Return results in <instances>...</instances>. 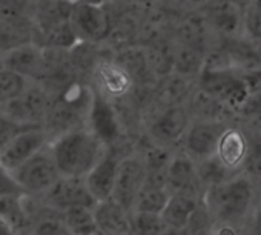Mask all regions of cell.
Masks as SVG:
<instances>
[{
  "label": "cell",
  "instance_id": "cell-43",
  "mask_svg": "<svg viewBox=\"0 0 261 235\" xmlns=\"http://www.w3.org/2000/svg\"><path fill=\"white\" fill-rule=\"evenodd\" d=\"M258 129H259V131H261V126H259V128H258Z\"/></svg>",
  "mask_w": 261,
  "mask_h": 235
},
{
  "label": "cell",
  "instance_id": "cell-32",
  "mask_svg": "<svg viewBox=\"0 0 261 235\" xmlns=\"http://www.w3.org/2000/svg\"><path fill=\"white\" fill-rule=\"evenodd\" d=\"M241 235H261V201H258L246 220Z\"/></svg>",
  "mask_w": 261,
  "mask_h": 235
},
{
  "label": "cell",
  "instance_id": "cell-31",
  "mask_svg": "<svg viewBox=\"0 0 261 235\" xmlns=\"http://www.w3.org/2000/svg\"><path fill=\"white\" fill-rule=\"evenodd\" d=\"M20 129H23V128L16 125L13 120H10L8 117H5L4 114H0V151H2L13 140V137Z\"/></svg>",
  "mask_w": 261,
  "mask_h": 235
},
{
  "label": "cell",
  "instance_id": "cell-15",
  "mask_svg": "<svg viewBox=\"0 0 261 235\" xmlns=\"http://www.w3.org/2000/svg\"><path fill=\"white\" fill-rule=\"evenodd\" d=\"M215 155L232 172L240 174L247 155V137L241 126L230 123L221 134Z\"/></svg>",
  "mask_w": 261,
  "mask_h": 235
},
{
  "label": "cell",
  "instance_id": "cell-42",
  "mask_svg": "<svg viewBox=\"0 0 261 235\" xmlns=\"http://www.w3.org/2000/svg\"><path fill=\"white\" fill-rule=\"evenodd\" d=\"M94 235H103V233H100V232H95Z\"/></svg>",
  "mask_w": 261,
  "mask_h": 235
},
{
  "label": "cell",
  "instance_id": "cell-36",
  "mask_svg": "<svg viewBox=\"0 0 261 235\" xmlns=\"http://www.w3.org/2000/svg\"><path fill=\"white\" fill-rule=\"evenodd\" d=\"M223 2H227V4H230V5L237 7V8L243 13V11L246 10V7L249 5L250 0H223Z\"/></svg>",
  "mask_w": 261,
  "mask_h": 235
},
{
  "label": "cell",
  "instance_id": "cell-9",
  "mask_svg": "<svg viewBox=\"0 0 261 235\" xmlns=\"http://www.w3.org/2000/svg\"><path fill=\"white\" fill-rule=\"evenodd\" d=\"M51 139L43 126H28L20 129L13 140L0 151V168L13 172L33 155L49 145Z\"/></svg>",
  "mask_w": 261,
  "mask_h": 235
},
{
  "label": "cell",
  "instance_id": "cell-35",
  "mask_svg": "<svg viewBox=\"0 0 261 235\" xmlns=\"http://www.w3.org/2000/svg\"><path fill=\"white\" fill-rule=\"evenodd\" d=\"M0 235H17L14 229L2 217H0Z\"/></svg>",
  "mask_w": 261,
  "mask_h": 235
},
{
  "label": "cell",
  "instance_id": "cell-21",
  "mask_svg": "<svg viewBox=\"0 0 261 235\" xmlns=\"http://www.w3.org/2000/svg\"><path fill=\"white\" fill-rule=\"evenodd\" d=\"M204 56L206 54L198 49L177 43L172 54V72L180 77L195 80L204 66Z\"/></svg>",
  "mask_w": 261,
  "mask_h": 235
},
{
  "label": "cell",
  "instance_id": "cell-34",
  "mask_svg": "<svg viewBox=\"0 0 261 235\" xmlns=\"http://www.w3.org/2000/svg\"><path fill=\"white\" fill-rule=\"evenodd\" d=\"M211 235H241V229L229 224H215L211 226Z\"/></svg>",
  "mask_w": 261,
  "mask_h": 235
},
{
  "label": "cell",
  "instance_id": "cell-4",
  "mask_svg": "<svg viewBox=\"0 0 261 235\" xmlns=\"http://www.w3.org/2000/svg\"><path fill=\"white\" fill-rule=\"evenodd\" d=\"M51 101L53 97L46 88L31 83L20 97L0 106V114H4L22 128L43 126L51 108Z\"/></svg>",
  "mask_w": 261,
  "mask_h": 235
},
{
  "label": "cell",
  "instance_id": "cell-7",
  "mask_svg": "<svg viewBox=\"0 0 261 235\" xmlns=\"http://www.w3.org/2000/svg\"><path fill=\"white\" fill-rule=\"evenodd\" d=\"M4 68L36 82L48 79L53 65L45 48L27 42L4 51Z\"/></svg>",
  "mask_w": 261,
  "mask_h": 235
},
{
  "label": "cell",
  "instance_id": "cell-13",
  "mask_svg": "<svg viewBox=\"0 0 261 235\" xmlns=\"http://www.w3.org/2000/svg\"><path fill=\"white\" fill-rule=\"evenodd\" d=\"M201 17L217 39L243 36V13L223 0H207L200 8Z\"/></svg>",
  "mask_w": 261,
  "mask_h": 235
},
{
  "label": "cell",
  "instance_id": "cell-6",
  "mask_svg": "<svg viewBox=\"0 0 261 235\" xmlns=\"http://www.w3.org/2000/svg\"><path fill=\"white\" fill-rule=\"evenodd\" d=\"M69 27L77 40L97 43L111 34V20L101 4L79 0L72 4L68 17Z\"/></svg>",
  "mask_w": 261,
  "mask_h": 235
},
{
  "label": "cell",
  "instance_id": "cell-11",
  "mask_svg": "<svg viewBox=\"0 0 261 235\" xmlns=\"http://www.w3.org/2000/svg\"><path fill=\"white\" fill-rule=\"evenodd\" d=\"M145 183V165L142 157L129 155L118 162L115 186L112 200L117 201L123 209L133 212L136 200L143 189Z\"/></svg>",
  "mask_w": 261,
  "mask_h": 235
},
{
  "label": "cell",
  "instance_id": "cell-29",
  "mask_svg": "<svg viewBox=\"0 0 261 235\" xmlns=\"http://www.w3.org/2000/svg\"><path fill=\"white\" fill-rule=\"evenodd\" d=\"M243 37L261 43V0H250L243 11Z\"/></svg>",
  "mask_w": 261,
  "mask_h": 235
},
{
  "label": "cell",
  "instance_id": "cell-22",
  "mask_svg": "<svg viewBox=\"0 0 261 235\" xmlns=\"http://www.w3.org/2000/svg\"><path fill=\"white\" fill-rule=\"evenodd\" d=\"M62 221L69 235H94L98 232L94 207L75 206L62 212Z\"/></svg>",
  "mask_w": 261,
  "mask_h": 235
},
{
  "label": "cell",
  "instance_id": "cell-25",
  "mask_svg": "<svg viewBox=\"0 0 261 235\" xmlns=\"http://www.w3.org/2000/svg\"><path fill=\"white\" fill-rule=\"evenodd\" d=\"M247 137V155L243 165V174L253 180L261 178V131L258 128H243Z\"/></svg>",
  "mask_w": 261,
  "mask_h": 235
},
{
  "label": "cell",
  "instance_id": "cell-40",
  "mask_svg": "<svg viewBox=\"0 0 261 235\" xmlns=\"http://www.w3.org/2000/svg\"><path fill=\"white\" fill-rule=\"evenodd\" d=\"M133 2H136V4H151V2H154V0H133Z\"/></svg>",
  "mask_w": 261,
  "mask_h": 235
},
{
  "label": "cell",
  "instance_id": "cell-28",
  "mask_svg": "<svg viewBox=\"0 0 261 235\" xmlns=\"http://www.w3.org/2000/svg\"><path fill=\"white\" fill-rule=\"evenodd\" d=\"M169 192L166 189H142L139 194L133 212H145L160 215L169 200Z\"/></svg>",
  "mask_w": 261,
  "mask_h": 235
},
{
  "label": "cell",
  "instance_id": "cell-2",
  "mask_svg": "<svg viewBox=\"0 0 261 235\" xmlns=\"http://www.w3.org/2000/svg\"><path fill=\"white\" fill-rule=\"evenodd\" d=\"M48 149L60 177L85 178L106 154L108 146L89 128H79L54 137Z\"/></svg>",
  "mask_w": 261,
  "mask_h": 235
},
{
  "label": "cell",
  "instance_id": "cell-33",
  "mask_svg": "<svg viewBox=\"0 0 261 235\" xmlns=\"http://www.w3.org/2000/svg\"><path fill=\"white\" fill-rule=\"evenodd\" d=\"M20 194H23V192L16 185L11 174L0 168V198L8 197V195H20Z\"/></svg>",
  "mask_w": 261,
  "mask_h": 235
},
{
  "label": "cell",
  "instance_id": "cell-37",
  "mask_svg": "<svg viewBox=\"0 0 261 235\" xmlns=\"http://www.w3.org/2000/svg\"><path fill=\"white\" fill-rule=\"evenodd\" d=\"M183 4H188V5H191V7H198V8H201L207 0H181Z\"/></svg>",
  "mask_w": 261,
  "mask_h": 235
},
{
  "label": "cell",
  "instance_id": "cell-30",
  "mask_svg": "<svg viewBox=\"0 0 261 235\" xmlns=\"http://www.w3.org/2000/svg\"><path fill=\"white\" fill-rule=\"evenodd\" d=\"M31 7V0H0V17L22 19Z\"/></svg>",
  "mask_w": 261,
  "mask_h": 235
},
{
  "label": "cell",
  "instance_id": "cell-1",
  "mask_svg": "<svg viewBox=\"0 0 261 235\" xmlns=\"http://www.w3.org/2000/svg\"><path fill=\"white\" fill-rule=\"evenodd\" d=\"M256 203V180L243 172L221 185L207 188L201 197V204L207 211L212 223L240 229H243Z\"/></svg>",
  "mask_w": 261,
  "mask_h": 235
},
{
  "label": "cell",
  "instance_id": "cell-10",
  "mask_svg": "<svg viewBox=\"0 0 261 235\" xmlns=\"http://www.w3.org/2000/svg\"><path fill=\"white\" fill-rule=\"evenodd\" d=\"M191 122V115L185 105L162 108L149 125V139L157 146L172 149L181 143Z\"/></svg>",
  "mask_w": 261,
  "mask_h": 235
},
{
  "label": "cell",
  "instance_id": "cell-5",
  "mask_svg": "<svg viewBox=\"0 0 261 235\" xmlns=\"http://www.w3.org/2000/svg\"><path fill=\"white\" fill-rule=\"evenodd\" d=\"M10 174L25 195H45L60 178L48 146Z\"/></svg>",
  "mask_w": 261,
  "mask_h": 235
},
{
  "label": "cell",
  "instance_id": "cell-26",
  "mask_svg": "<svg viewBox=\"0 0 261 235\" xmlns=\"http://www.w3.org/2000/svg\"><path fill=\"white\" fill-rule=\"evenodd\" d=\"M34 82H30L28 79L2 68L0 69V106L10 103L11 100L20 97L30 85Z\"/></svg>",
  "mask_w": 261,
  "mask_h": 235
},
{
  "label": "cell",
  "instance_id": "cell-27",
  "mask_svg": "<svg viewBox=\"0 0 261 235\" xmlns=\"http://www.w3.org/2000/svg\"><path fill=\"white\" fill-rule=\"evenodd\" d=\"M166 230L168 227L160 215L145 214V212H130L129 232L133 235H165Z\"/></svg>",
  "mask_w": 261,
  "mask_h": 235
},
{
  "label": "cell",
  "instance_id": "cell-23",
  "mask_svg": "<svg viewBox=\"0 0 261 235\" xmlns=\"http://www.w3.org/2000/svg\"><path fill=\"white\" fill-rule=\"evenodd\" d=\"M195 169H197V177L200 185L203 186V189L206 191L207 188L221 185L227 180H230L232 177H235L237 174L232 172L230 169H227L217 155H212L209 159H204L201 162L195 163Z\"/></svg>",
  "mask_w": 261,
  "mask_h": 235
},
{
  "label": "cell",
  "instance_id": "cell-8",
  "mask_svg": "<svg viewBox=\"0 0 261 235\" xmlns=\"http://www.w3.org/2000/svg\"><path fill=\"white\" fill-rule=\"evenodd\" d=\"M229 125L223 120H192L180 143V151L195 163L215 155L218 140Z\"/></svg>",
  "mask_w": 261,
  "mask_h": 235
},
{
  "label": "cell",
  "instance_id": "cell-12",
  "mask_svg": "<svg viewBox=\"0 0 261 235\" xmlns=\"http://www.w3.org/2000/svg\"><path fill=\"white\" fill-rule=\"evenodd\" d=\"M166 191L169 195H186L200 201L204 194V189L197 177L195 162L180 149L174 152L168 166Z\"/></svg>",
  "mask_w": 261,
  "mask_h": 235
},
{
  "label": "cell",
  "instance_id": "cell-41",
  "mask_svg": "<svg viewBox=\"0 0 261 235\" xmlns=\"http://www.w3.org/2000/svg\"><path fill=\"white\" fill-rule=\"evenodd\" d=\"M4 68V51H0V69Z\"/></svg>",
  "mask_w": 261,
  "mask_h": 235
},
{
  "label": "cell",
  "instance_id": "cell-19",
  "mask_svg": "<svg viewBox=\"0 0 261 235\" xmlns=\"http://www.w3.org/2000/svg\"><path fill=\"white\" fill-rule=\"evenodd\" d=\"M200 206V200L186 195H171L163 212L160 214L168 229L185 230Z\"/></svg>",
  "mask_w": 261,
  "mask_h": 235
},
{
  "label": "cell",
  "instance_id": "cell-20",
  "mask_svg": "<svg viewBox=\"0 0 261 235\" xmlns=\"http://www.w3.org/2000/svg\"><path fill=\"white\" fill-rule=\"evenodd\" d=\"M194 85H191L189 79L180 77L177 74H168L163 77V80L159 85V89L155 92L159 103L163 108L169 106H178L185 105L189 98L191 92L194 91Z\"/></svg>",
  "mask_w": 261,
  "mask_h": 235
},
{
  "label": "cell",
  "instance_id": "cell-14",
  "mask_svg": "<svg viewBox=\"0 0 261 235\" xmlns=\"http://www.w3.org/2000/svg\"><path fill=\"white\" fill-rule=\"evenodd\" d=\"M45 201L49 209L57 212H63L75 206L94 207L97 204L89 194L85 180L74 177H60L45 194Z\"/></svg>",
  "mask_w": 261,
  "mask_h": 235
},
{
  "label": "cell",
  "instance_id": "cell-16",
  "mask_svg": "<svg viewBox=\"0 0 261 235\" xmlns=\"http://www.w3.org/2000/svg\"><path fill=\"white\" fill-rule=\"evenodd\" d=\"M118 162L120 160L114 154L106 151V154L98 160V163L85 175V185L95 203L109 200L112 197Z\"/></svg>",
  "mask_w": 261,
  "mask_h": 235
},
{
  "label": "cell",
  "instance_id": "cell-18",
  "mask_svg": "<svg viewBox=\"0 0 261 235\" xmlns=\"http://www.w3.org/2000/svg\"><path fill=\"white\" fill-rule=\"evenodd\" d=\"M97 229L103 235H121L129 232L130 212L123 209L112 198L100 201L94 206Z\"/></svg>",
  "mask_w": 261,
  "mask_h": 235
},
{
  "label": "cell",
  "instance_id": "cell-17",
  "mask_svg": "<svg viewBox=\"0 0 261 235\" xmlns=\"http://www.w3.org/2000/svg\"><path fill=\"white\" fill-rule=\"evenodd\" d=\"M94 74L100 91L111 98L123 97L133 88V77L117 62H98L94 68Z\"/></svg>",
  "mask_w": 261,
  "mask_h": 235
},
{
  "label": "cell",
  "instance_id": "cell-39",
  "mask_svg": "<svg viewBox=\"0 0 261 235\" xmlns=\"http://www.w3.org/2000/svg\"><path fill=\"white\" fill-rule=\"evenodd\" d=\"M56 2H62V4H75L79 0H56Z\"/></svg>",
  "mask_w": 261,
  "mask_h": 235
},
{
  "label": "cell",
  "instance_id": "cell-38",
  "mask_svg": "<svg viewBox=\"0 0 261 235\" xmlns=\"http://www.w3.org/2000/svg\"><path fill=\"white\" fill-rule=\"evenodd\" d=\"M256 189H258V201H261V178L256 180Z\"/></svg>",
  "mask_w": 261,
  "mask_h": 235
},
{
  "label": "cell",
  "instance_id": "cell-3",
  "mask_svg": "<svg viewBox=\"0 0 261 235\" xmlns=\"http://www.w3.org/2000/svg\"><path fill=\"white\" fill-rule=\"evenodd\" d=\"M195 88L227 108L232 114L237 112L250 94L243 72L233 68L203 66L201 72L195 79Z\"/></svg>",
  "mask_w": 261,
  "mask_h": 235
},
{
  "label": "cell",
  "instance_id": "cell-24",
  "mask_svg": "<svg viewBox=\"0 0 261 235\" xmlns=\"http://www.w3.org/2000/svg\"><path fill=\"white\" fill-rule=\"evenodd\" d=\"M233 123L247 129L261 126V91H253L247 95L233 114Z\"/></svg>",
  "mask_w": 261,
  "mask_h": 235
}]
</instances>
